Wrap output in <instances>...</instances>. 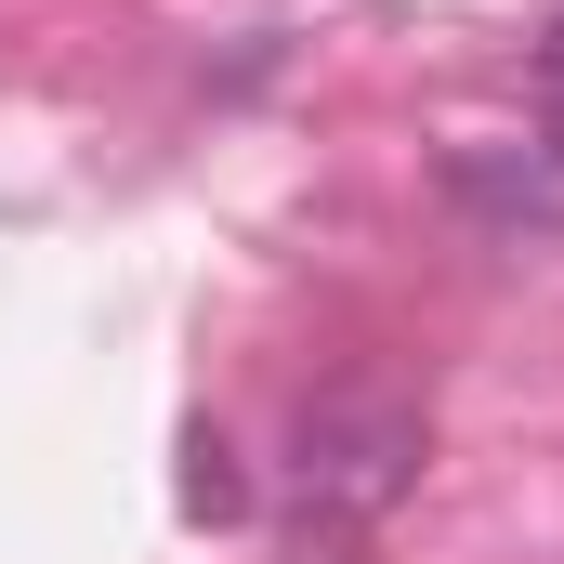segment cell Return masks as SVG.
Here are the masks:
<instances>
[{
	"label": "cell",
	"mask_w": 564,
	"mask_h": 564,
	"mask_svg": "<svg viewBox=\"0 0 564 564\" xmlns=\"http://www.w3.org/2000/svg\"><path fill=\"white\" fill-rule=\"evenodd\" d=\"M408 473H421V421L408 408H368V394L302 408V499L315 512H381Z\"/></svg>",
	"instance_id": "cell-1"
},
{
	"label": "cell",
	"mask_w": 564,
	"mask_h": 564,
	"mask_svg": "<svg viewBox=\"0 0 564 564\" xmlns=\"http://www.w3.org/2000/svg\"><path fill=\"white\" fill-rule=\"evenodd\" d=\"M552 119H564V40H552Z\"/></svg>",
	"instance_id": "cell-2"
}]
</instances>
